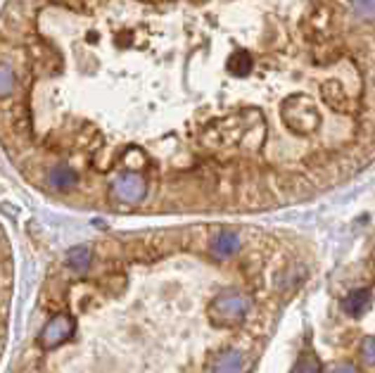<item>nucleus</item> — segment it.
<instances>
[{"label": "nucleus", "mask_w": 375, "mask_h": 373, "mask_svg": "<svg viewBox=\"0 0 375 373\" xmlns=\"http://www.w3.org/2000/svg\"><path fill=\"white\" fill-rule=\"evenodd\" d=\"M112 193L116 200H121V203H140L147 193V186L138 174H124L114 181Z\"/></svg>", "instance_id": "nucleus-2"}, {"label": "nucleus", "mask_w": 375, "mask_h": 373, "mask_svg": "<svg viewBox=\"0 0 375 373\" xmlns=\"http://www.w3.org/2000/svg\"><path fill=\"white\" fill-rule=\"evenodd\" d=\"M90 264V252L86 247H74L69 252V266L76 273H83Z\"/></svg>", "instance_id": "nucleus-8"}, {"label": "nucleus", "mask_w": 375, "mask_h": 373, "mask_svg": "<svg viewBox=\"0 0 375 373\" xmlns=\"http://www.w3.org/2000/svg\"><path fill=\"white\" fill-rule=\"evenodd\" d=\"M69 333H71V321L67 319V316H57V319H53L46 326L41 340L46 342V345H60L64 338H69Z\"/></svg>", "instance_id": "nucleus-4"}, {"label": "nucleus", "mask_w": 375, "mask_h": 373, "mask_svg": "<svg viewBox=\"0 0 375 373\" xmlns=\"http://www.w3.org/2000/svg\"><path fill=\"white\" fill-rule=\"evenodd\" d=\"M229 72L236 76H247L252 72V57L245 50H236L229 57Z\"/></svg>", "instance_id": "nucleus-7"}, {"label": "nucleus", "mask_w": 375, "mask_h": 373, "mask_svg": "<svg viewBox=\"0 0 375 373\" xmlns=\"http://www.w3.org/2000/svg\"><path fill=\"white\" fill-rule=\"evenodd\" d=\"M354 12L364 20H375V0H352Z\"/></svg>", "instance_id": "nucleus-9"}, {"label": "nucleus", "mask_w": 375, "mask_h": 373, "mask_svg": "<svg viewBox=\"0 0 375 373\" xmlns=\"http://www.w3.org/2000/svg\"><path fill=\"white\" fill-rule=\"evenodd\" d=\"M240 247V243H238V236H233V233H219L217 238L212 240V250L217 252L219 257H229V255H233L236 250Z\"/></svg>", "instance_id": "nucleus-6"}, {"label": "nucleus", "mask_w": 375, "mask_h": 373, "mask_svg": "<svg viewBox=\"0 0 375 373\" xmlns=\"http://www.w3.org/2000/svg\"><path fill=\"white\" fill-rule=\"evenodd\" d=\"M12 88H15V74L10 67H0V97L8 95Z\"/></svg>", "instance_id": "nucleus-10"}, {"label": "nucleus", "mask_w": 375, "mask_h": 373, "mask_svg": "<svg viewBox=\"0 0 375 373\" xmlns=\"http://www.w3.org/2000/svg\"><path fill=\"white\" fill-rule=\"evenodd\" d=\"M323 100L328 107H333L335 112H349L352 109V100L344 93L340 81H325L323 83Z\"/></svg>", "instance_id": "nucleus-3"}, {"label": "nucleus", "mask_w": 375, "mask_h": 373, "mask_svg": "<svg viewBox=\"0 0 375 373\" xmlns=\"http://www.w3.org/2000/svg\"><path fill=\"white\" fill-rule=\"evenodd\" d=\"M48 183H50L55 191H69L71 186H76V171L67 167V164H57L48 174Z\"/></svg>", "instance_id": "nucleus-5"}, {"label": "nucleus", "mask_w": 375, "mask_h": 373, "mask_svg": "<svg viewBox=\"0 0 375 373\" xmlns=\"http://www.w3.org/2000/svg\"><path fill=\"white\" fill-rule=\"evenodd\" d=\"M282 119L292 133H311L321 126V112L306 95H292L282 105Z\"/></svg>", "instance_id": "nucleus-1"}]
</instances>
